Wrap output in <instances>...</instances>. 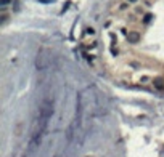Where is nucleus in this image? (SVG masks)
I'll return each instance as SVG.
<instances>
[{
    "label": "nucleus",
    "mask_w": 164,
    "mask_h": 157,
    "mask_svg": "<svg viewBox=\"0 0 164 157\" xmlns=\"http://www.w3.org/2000/svg\"><path fill=\"white\" fill-rule=\"evenodd\" d=\"M126 37H127V42H129V43L135 45V43H138V42H140V39H142V34H140L138 31H129V34H127Z\"/></svg>",
    "instance_id": "obj_1"
},
{
    "label": "nucleus",
    "mask_w": 164,
    "mask_h": 157,
    "mask_svg": "<svg viewBox=\"0 0 164 157\" xmlns=\"http://www.w3.org/2000/svg\"><path fill=\"white\" fill-rule=\"evenodd\" d=\"M153 87H155V90H164V77L156 75L153 79Z\"/></svg>",
    "instance_id": "obj_2"
},
{
    "label": "nucleus",
    "mask_w": 164,
    "mask_h": 157,
    "mask_svg": "<svg viewBox=\"0 0 164 157\" xmlns=\"http://www.w3.org/2000/svg\"><path fill=\"white\" fill-rule=\"evenodd\" d=\"M153 18H155V16H153L151 13H145V15H143V19H142V23H143V24H150Z\"/></svg>",
    "instance_id": "obj_3"
},
{
    "label": "nucleus",
    "mask_w": 164,
    "mask_h": 157,
    "mask_svg": "<svg viewBox=\"0 0 164 157\" xmlns=\"http://www.w3.org/2000/svg\"><path fill=\"white\" fill-rule=\"evenodd\" d=\"M130 8V3L129 2H122V3H119V11H127Z\"/></svg>",
    "instance_id": "obj_4"
},
{
    "label": "nucleus",
    "mask_w": 164,
    "mask_h": 157,
    "mask_svg": "<svg viewBox=\"0 0 164 157\" xmlns=\"http://www.w3.org/2000/svg\"><path fill=\"white\" fill-rule=\"evenodd\" d=\"M111 55H113V56H118L119 55V50L116 48L114 45H111Z\"/></svg>",
    "instance_id": "obj_5"
},
{
    "label": "nucleus",
    "mask_w": 164,
    "mask_h": 157,
    "mask_svg": "<svg viewBox=\"0 0 164 157\" xmlns=\"http://www.w3.org/2000/svg\"><path fill=\"white\" fill-rule=\"evenodd\" d=\"M85 34H87V35H93V34H95V29H93V27H87V29H85Z\"/></svg>",
    "instance_id": "obj_6"
},
{
    "label": "nucleus",
    "mask_w": 164,
    "mask_h": 157,
    "mask_svg": "<svg viewBox=\"0 0 164 157\" xmlns=\"http://www.w3.org/2000/svg\"><path fill=\"white\" fill-rule=\"evenodd\" d=\"M8 3H11V0H0V5H2V8H5Z\"/></svg>",
    "instance_id": "obj_7"
},
{
    "label": "nucleus",
    "mask_w": 164,
    "mask_h": 157,
    "mask_svg": "<svg viewBox=\"0 0 164 157\" xmlns=\"http://www.w3.org/2000/svg\"><path fill=\"white\" fill-rule=\"evenodd\" d=\"M148 80H150V77H148V75H143V77H140V84H147Z\"/></svg>",
    "instance_id": "obj_8"
},
{
    "label": "nucleus",
    "mask_w": 164,
    "mask_h": 157,
    "mask_svg": "<svg viewBox=\"0 0 164 157\" xmlns=\"http://www.w3.org/2000/svg\"><path fill=\"white\" fill-rule=\"evenodd\" d=\"M7 19H8V15L3 11V15H2V24H5V23H7Z\"/></svg>",
    "instance_id": "obj_9"
},
{
    "label": "nucleus",
    "mask_w": 164,
    "mask_h": 157,
    "mask_svg": "<svg viewBox=\"0 0 164 157\" xmlns=\"http://www.w3.org/2000/svg\"><path fill=\"white\" fill-rule=\"evenodd\" d=\"M129 64H130V67H132V69H138V67H140L138 63H135V61H132V63H129Z\"/></svg>",
    "instance_id": "obj_10"
},
{
    "label": "nucleus",
    "mask_w": 164,
    "mask_h": 157,
    "mask_svg": "<svg viewBox=\"0 0 164 157\" xmlns=\"http://www.w3.org/2000/svg\"><path fill=\"white\" fill-rule=\"evenodd\" d=\"M135 13H137V15H143V8H142V7H137Z\"/></svg>",
    "instance_id": "obj_11"
},
{
    "label": "nucleus",
    "mask_w": 164,
    "mask_h": 157,
    "mask_svg": "<svg viewBox=\"0 0 164 157\" xmlns=\"http://www.w3.org/2000/svg\"><path fill=\"white\" fill-rule=\"evenodd\" d=\"M40 3H53V0H39Z\"/></svg>",
    "instance_id": "obj_12"
},
{
    "label": "nucleus",
    "mask_w": 164,
    "mask_h": 157,
    "mask_svg": "<svg viewBox=\"0 0 164 157\" xmlns=\"http://www.w3.org/2000/svg\"><path fill=\"white\" fill-rule=\"evenodd\" d=\"M126 2H129V3L132 5V3H137V2H138V0H126Z\"/></svg>",
    "instance_id": "obj_13"
}]
</instances>
